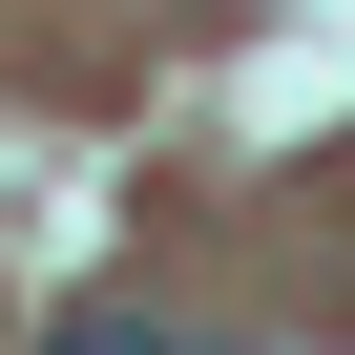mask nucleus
Listing matches in <instances>:
<instances>
[{
  "label": "nucleus",
  "instance_id": "nucleus-1",
  "mask_svg": "<svg viewBox=\"0 0 355 355\" xmlns=\"http://www.w3.org/2000/svg\"><path fill=\"white\" fill-rule=\"evenodd\" d=\"M42 355H146V313H63V334H42Z\"/></svg>",
  "mask_w": 355,
  "mask_h": 355
}]
</instances>
